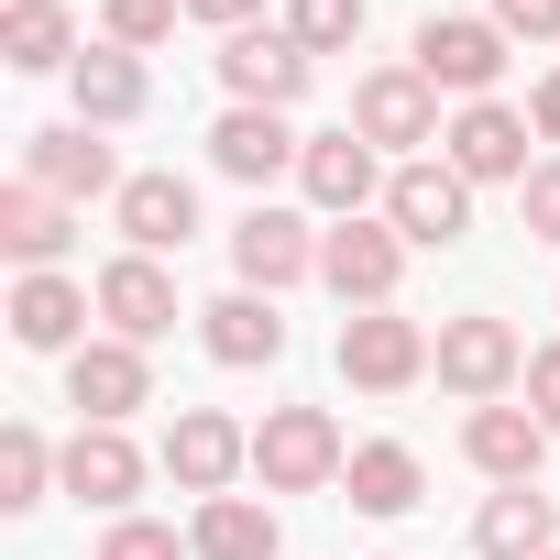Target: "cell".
<instances>
[{"label": "cell", "instance_id": "1", "mask_svg": "<svg viewBox=\"0 0 560 560\" xmlns=\"http://www.w3.org/2000/svg\"><path fill=\"white\" fill-rule=\"evenodd\" d=\"M341 472H352V440H341L330 407H264V429H253L264 494H341Z\"/></svg>", "mask_w": 560, "mask_h": 560}, {"label": "cell", "instance_id": "2", "mask_svg": "<svg viewBox=\"0 0 560 560\" xmlns=\"http://www.w3.org/2000/svg\"><path fill=\"white\" fill-rule=\"evenodd\" d=\"M429 374H440L462 407H505V396L527 385V341H516L494 308H462V319H440V341H429Z\"/></svg>", "mask_w": 560, "mask_h": 560}, {"label": "cell", "instance_id": "3", "mask_svg": "<svg viewBox=\"0 0 560 560\" xmlns=\"http://www.w3.org/2000/svg\"><path fill=\"white\" fill-rule=\"evenodd\" d=\"M407 67H418L451 110H472V100H494V78H505V34H494V12H429L418 45H407Z\"/></svg>", "mask_w": 560, "mask_h": 560}, {"label": "cell", "instance_id": "4", "mask_svg": "<svg viewBox=\"0 0 560 560\" xmlns=\"http://www.w3.org/2000/svg\"><path fill=\"white\" fill-rule=\"evenodd\" d=\"M429 341L440 330H418L407 308H352L341 341H330V363H341L352 396H407V385H429Z\"/></svg>", "mask_w": 560, "mask_h": 560}, {"label": "cell", "instance_id": "5", "mask_svg": "<svg viewBox=\"0 0 560 560\" xmlns=\"http://www.w3.org/2000/svg\"><path fill=\"white\" fill-rule=\"evenodd\" d=\"M385 220H396L407 253H451V242L472 231V176H462L451 154H407V165L385 176Z\"/></svg>", "mask_w": 560, "mask_h": 560}, {"label": "cell", "instance_id": "6", "mask_svg": "<svg viewBox=\"0 0 560 560\" xmlns=\"http://www.w3.org/2000/svg\"><path fill=\"white\" fill-rule=\"evenodd\" d=\"M319 287H330L341 308H396V287H407V242H396L385 209L319 231Z\"/></svg>", "mask_w": 560, "mask_h": 560}, {"label": "cell", "instance_id": "7", "mask_svg": "<svg viewBox=\"0 0 560 560\" xmlns=\"http://www.w3.org/2000/svg\"><path fill=\"white\" fill-rule=\"evenodd\" d=\"M352 132L407 165V154H429L451 121H440V89H429L418 67H363V78H352Z\"/></svg>", "mask_w": 560, "mask_h": 560}, {"label": "cell", "instance_id": "8", "mask_svg": "<svg viewBox=\"0 0 560 560\" xmlns=\"http://www.w3.org/2000/svg\"><path fill=\"white\" fill-rule=\"evenodd\" d=\"M154 472L176 483V494H231L242 472H253V429L231 418V407H176V429H165V451H154Z\"/></svg>", "mask_w": 560, "mask_h": 560}, {"label": "cell", "instance_id": "9", "mask_svg": "<svg viewBox=\"0 0 560 560\" xmlns=\"http://www.w3.org/2000/svg\"><path fill=\"white\" fill-rule=\"evenodd\" d=\"M209 67H220L231 110H298V100H308V78H319V56H308L287 23H253V34H231Z\"/></svg>", "mask_w": 560, "mask_h": 560}, {"label": "cell", "instance_id": "10", "mask_svg": "<svg viewBox=\"0 0 560 560\" xmlns=\"http://www.w3.org/2000/svg\"><path fill=\"white\" fill-rule=\"evenodd\" d=\"M231 275L253 298H287V287H308L319 275V231H308V209H275V198H253L242 220H231Z\"/></svg>", "mask_w": 560, "mask_h": 560}, {"label": "cell", "instance_id": "11", "mask_svg": "<svg viewBox=\"0 0 560 560\" xmlns=\"http://www.w3.org/2000/svg\"><path fill=\"white\" fill-rule=\"evenodd\" d=\"M23 176H34L45 198H67V209H89V198H121V187H132L100 121H45V132H23Z\"/></svg>", "mask_w": 560, "mask_h": 560}, {"label": "cell", "instance_id": "12", "mask_svg": "<svg viewBox=\"0 0 560 560\" xmlns=\"http://www.w3.org/2000/svg\"><path fill=\"white\" fill-rule=\"evenodd\" d=\"M385 154L341 121V132H308V154H298V187H308V209L319 220H363V209H385Z\"/></svg>", "mask_w": 560, "mask_h": 560}, {"label": "cell", "instance_id": "13", "mask_svg": "<svg viewBox=\"0 0 560 560\" xmlns=\"http://www.w3.org/2000/svg\"><path fill=\"white\" fill-rule=\"evenodd\" d=\"M67 407H78V429H121L132 407H154V363H143V341H89V352H67Z\"/></svg>", "mask_w": 560, "mask_h": 560}, {"label": "cell", "instance_id": "14", "mask_svg": "<svg viewBox=\"0 0 560 560\" xmlns=\"http://www.w3.org/2000/svg\"><path fill=\"white\" fill-rule=\"evenodd\" d=\"M538 132H527V110H505V100H472V110H451V132H440V154L472 176V187H527V154Z\"/></svg>", "mask_w": 560, "mask_h": 560}, {"label": "cell", "instance_id": "15", "mask_svg": "<svg viewBox=\"0 0 560 560\" xmlns=\"http://www.w3.org/2000/svg\"><path fill=\"white\" fill-rule=\"evenodd\" d=\"M110 231H121V253H154V264H165V253L198 242V187H187L176 165H143V176L110 198Z\"/></svg>", "mask_w": 560, "mask_h": 560}, {"label": "cell", "instance_id": "16", "mask_svg": "<svg viewBox=\"0 0 560 560\" xmlns=\"http://www.w3.org/2000/svg\"><path fill=\"white\" fill-rule=\"evenodd\" d=\"M298 154H308V132L287 121V110H220L209 121V165L231 176V187H275V176H298Z\"/></svg>", "mask_w": 560, "mask_h": 560}, {"label": "cell", "instance_id": "17", "mask_svg": "<svg viewBox=\"0 0 560 560\" xmlns=\"http://www.w3.org/2000/svg\"><path fill=\"white\" fill-rule=\"evenodd\" d=\"M100 319H110V341H143V352H154V341L187 319V308H176V275H165L154 253H110V264H100Z\"/></svg>", "mask_w": 560, "mask_h": 560}, {"label": "cell", "instance_id": "18", "mask_svg": "<svg viewBox=\"0 0 560 560\" xmlns=\"http://www.w3.org/2000/svg\"><path fill=\"white\" fill-rule=\"evenodd\" d=\"M560 440L505 396V407H462V462L483 472V483H538V462H549Z\"/></svg>", "mask_w": 560, "mask_h": 560}, {"label": "cell", "instance_id": "19", "mask_svg": "<svg viewBox=\"0 0 560 560\" xmlns=\"http://www.w3.org/2000/svg\"><path fill=\"white\" fill-rule=\"evenodd\" d=\"M198 352H209V363H231V374H264V363H287V319H275V298L231 287V298H209V308H198Z\"/></svg>", "mask_w": 560, "mask_h": 560}, {"label": "cell", "instance_id": "20", "mask_svg": "<svg viewBox=\"0 0 560 560\" xmlns=\"http://www.w3.org/2000/svg\"><path fill=\"white\" fill-rule=\"evenodd\" d=\"M560 549V505L538 483H494L472 505V560H549Z\"/></svg>", "mask_w": 560, "mask_h": 560}, {"label": "cell", "instance_id": "21", "mask_svg": "<svg viewBox=\"0 0 560 560\" xmlns=\"http://www.w3.org/2000/svg\"><path fill=\"white\" fill-rule=\"evenodd\" d=\"M89 308H100V287H78V275H23L12 287V341L23 352H89Z\"/></svg>", "mask_w": 560, "mask_h": 560}, {"label": "cell", "instance_id": "22", "mask_svg": "<svg viewBox=\"0 0 560 560\" xmlns=\"http://www.w3.org/2000/svg\"><path fill=\"white\" fill-rule=\"evenodd\" d=\"M143 472H154V462L132 451V429H78V440H67V494L100 505V516H132Z\"/></svg>", "mask_w": 560, "mask_h": 560}, {"label": "cell", "instance_id": "23", "mask_svg": "<svg viewBox=\"0 0 560 560\" xmlns=\"http://www.w3.org/2000/svg\"><path fill=\"white\" fill-rule=\"evenodd\" d=\"M67 242H78V209H67V198H45L34 176L0 187V253H12L23 275H56V264H67Z\"/></svg>", "mask_w": 560, "mask_h": 560}, {"label": "cell", "instance_id": "24", "mask_svg": "<svg viewBox=\"0 0 560 560\" xmlns=\"http://www.w3.org/2000/svg\"><path fill=\"white\" fill-rule=\"evenodd\" d=\"M67 100H78V121L121 132V121H143V110H154V78H143V56H121V45H89V56L67 67Z\"/></svg>", "mask_w": 560, "mask_h": 560}, {"label": "cell", "instance_id": "25", "mask_svg": "<svg viewBox=\"0 0 560 560\" xmlns=\"http://www.w3.org/2000/svg\"><path fill=\"white\" fill-rule=\"evenodd\" d=\"M89 45H78V12L67 0H12V12H0V67L12 78H67Z\"/></svg>", "mask_w": 560, "mask_h": 560}, {"label": "cell", "instance_id": "26", "mask_svg": "<svg viewBox=\"0 0 560 560\" xmlns=\"http://www.w3.org/2000/svg\"><path fill=\"white\" fill-rule=\"evenodd\" d=\"M341 494H352V516H418V494H429V462H418L407 440H352V472H341Z\"/></svg>", "mask_w": 560, "mask_h": 560}, {"label": "cell", "instance_id": "27", "mask_svg": "<svg viewBox=\"0 0 560 560\" xmlns=\"http://www.w3.org/2000/svg\"><path fill=\"white\" fill-rule=\"evenodd\" d=\"M187 549H198V560H275L287 527H275V505H253V494H209V505L187 516Z\"/></svg>", "mask_w": 560, "mask_h": 560}, {"label": "cell", "instance_id": "28", "mask_svg": "<svg viewBox=\"0 0 560 560\" xmlns=\"http://www.w3.org/2000/svg\"><path fill=\"white\" fill-rule=\"evenodd\" d=\"M56 483H67V451L34 418H12V429H0V516H34Z\"/></svg>", "mask_w": 560, "mask_h": 560}, {"label": "cell", "instance_id": "29", "mask_svg": "<svg viewBox=\"0 0 560 560\" xmlns=\"http://www.w3.org/2000/svg\"><path fill=\"white\" fill-rule=\"evenodd\" d=\"M176 23H187V0H100V45H121V56H154Z\"/></svg>", "mask_w": 560, "mask_h": 560}, {"label": "cell", "instance_id": "30", "mask_svg": "<svg viewBox=\"0 0 560 560\" xmlns=\"http://www.w3.org/2000/svg\"><path fill=\"white\" fill-rule=\"evenodd\" d=\"M287 34L308 56H352L363 45V0H287Z\"/></svg>", "mask_w": 560, "mask_h": 560}, {"label": "cell", "instance_id": "31", "mask_svg": "<svg viewBox=\"0 0 560 560\" xmlns=\"http://www.w3.org/2000/svg\"><path fill=\"white\" fill-rule=\"evenodd\" d=\"M100 560H198V549H187L165 516H110V527H100Z\"/></svg>", "mask_w": 560, "mask_h": 560}, {"label": "cell", "instance_id": "32", "mask_svg": "<svg viewBox=\"0 0 560 560\" xmlns=\"http://www.w3.org/2000/svg\"><path fill=\"white\" fill-rule=\"evenodd\" d=\"M516 220H527V242H549V253H560V154H538V165H527Z\"/></svg>", "mask_w": 560, "mask_h": 560}, {"label": "cell", "instance_id": "33", "mask_svg": "<svg viewBox=\"0 0 560 560\" xmlns=\"http://www.w3.org/2000/svg\"><path fill=\"white\" fill-rule=\"evenodd\" d=\"M505 45H560V0H483Z\"/></svg>", "mask_w": 560, "mask_h": 560}, {"label": "cell", "instance_id": "34", "mask_svg": "<svg viewBox=\"0 0 560 560\" xmlns=\"http://www.w3.org/2000/svg\"><path fill=\"white\" fill-rule=\"evenodd\" d=\"M516 396H527V418L560 440V341H538V352H527V385H516Z\"/></svg>", "mask_w": 560, "mask_h": 560}, {"label": "cell", "instance_id": "35", "mask_svg": "<svg viewBox=\"0 0 560 560\" xmlns=\"http://www.w3.org/2000/svg\"><path fill=\"white\" fill-rule=\"evenodd\" d=\"M187 23H209V34L231 45V34H253V23H264V0H187Z\"/></svg>", "mask_w": 560, "mask_h": 560}, {"label": "cell", "instance_id": "36", "mask_svg": "<svg viewBox=\"0 0 560 560\" xmlns=\"http://www.w3.org/2000/svg\"><path fill=\"white\" fill-rule=\"evenodd\" d=\"M527 132H538V143H560V67L527 89Z\"/></svg>", "mask_w": 560, "mask_h": 560}, {"label": "cell", "instance_id": "37", "mask_svg": "<svg viewBox=\"0 0 560 560\" xmlns=\"http://www.w3.org/2000/svg\"><path fill=\"white\" fill-rule=\"evenodd\" d=\"M385 560H396V549H385Z\"/></svg>", "mask_w": 560, "mask_h": 560}, {"label": "cell", "instance_id": "38", "mask_svg": "<svg viewBox=\"0 0 560 560\" xmlns=\"http://www.w3.org/2000/svg\"><path fill=\"white\" fill-rule=\"evenodd\" d=\"M549 560H560V549H549Z\"/></svg>", "mask_w": 560, "mask_h": 560}]
</instances>
